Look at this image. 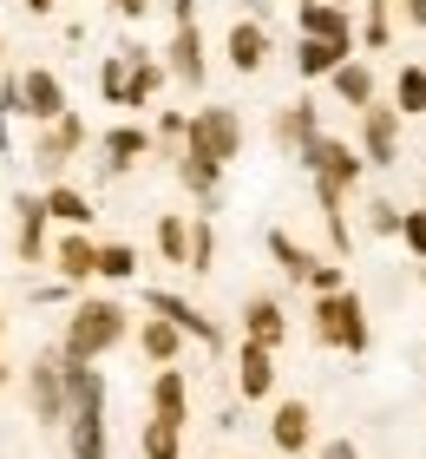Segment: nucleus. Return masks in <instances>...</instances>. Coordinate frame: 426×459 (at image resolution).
<instances>
[{
	"label": "nucleus",
	"instance_id": "nucleus-1",
	"mask_svg": "<svg viewBox=\"0 0 426 459\" xmlns=\"http://www.w3.org/2000/svg\"><path fill=\"white\" fill-rule=\"evenodd\" d=\"M132 342V308H125L118 296H79L66 328H59V361H105L112 348Z\"/></svg>",
	"mask_w": 426,
	"mask_h": 459
},
{
	"label": "nucleus",
	"instance_id": "nucleus-2",
	"mask_svg": "<svg viewBox=\"0 0 426 459\" xmlns=\"http://www.w3.org/2000/svg\"><path fill=\"white\" fill-rule=\"evenodd\" d=\"M309 335L322 348H335V354H354V361L374 348V316H368V302H361L354 282L341 289V296H315L309 302Z\"/></svg>",
	"mask_w": 426,
	"mask_h": 459
},
{
	"label": "nucleus",
	"instance_id": "nucleus-3",
	"mask_svg": "<svg viewBox=\"0 0 426 459\" xmlns=\"http://www.w3.org/2000/svg\"><path fill=\"white\" fill-rule=\"evenodd\" d=\"M85 144H92V125H85V112H66V118H53V125H39V132L27 138V152H20V158L33 164V178L66 184L73 158H85Z\"/></svg>",
	"mask_w": 426,
	"mask_h": 459
},
{
	"label": "nucleus",
	"instance_id": "nucleus-4",
	"mask_svg": "<svg viewBox=\"0 0 426 459\" xmlns=\"http://www.w3.org/2000/svg\"><path fill=\"white\" fill-rule=\"evenodd\" d=\"M295 158H302L309 184H328V191H341V197H348V191H361V178H368L361 152H354V144L341 138V132H322V138H309Z\"/></svg>",
	"mask_w": 426,
	"mask_h": 459
},
{
	"label": "nucleus",
	"instance_id": "nucleus-5",
	"mask_svg": "<svg viewBox=\"0 0 426 459\" xmlns=\"http://www.w3.org/2000/svg\"><path fill=\"white\" fill-rule=\"evenodd\" d=\"M184 144H190V152H204L217 171H230V164L243 158V112L237 106H197V112H190Z\"/></svg>",
	"mask_w": 426,
	"mask_h": 459
},
{
	"label": "nucleus",
	"instance_id": "nucleus-6",
	"mask_svg": "<svg viewBox=\"0 0 426 459\" xmlns=\"http://www.w3.org/2000/svg\"><path fill=\"white\" fill-rule=\"evenodd\" d=\"M13 86H20V112H13V118H27L33 132H39V125H53V118H66V112H73V99H66V79H59L53 66H20V73H13Z\"/></svg>",
	"mask_w": 426,
	"mask_h": 459
},
{
	"label": "nucleus",
	"instance_id": "nucleus-7",
	"mask_svg": "<svg viewBox=\"0 0 426 459\" xmlns=\"http://www.w3.org/2000/svg\"><path fill=\"white\" fill-rule=\"evenodd\" d=\"M361 125H354V152H361V164L368 171H394L400 164V112L394 106H368V112H354Z\"/></svg>",
	"mask_w": 426,
	"mask_h": 459
},
{
	"label": "nucleus",
	"instance_id": "nucleus-8",
	"mask_svg": "<svg viewBox=\"0 0 426 459\" xmlns=\"http://www.w3.org/2000/svg\"><path fill=\"white\" fill-rule=\"evenodd\" d=\"M92 144H99V171H105V178H125L132 164L158 158L152 125H144V118H125V125H112V132H92Z\"/></svg>",
	"mask_w": 426,
	"mask_h": 459
},
{
	"label": "nucleus",
	"instance_id": "nucleus-9",
	"mask_svg": "<svg viewBox=\"0 0 426 459\" xmlns=\"http://www.w3.org/2000/svg\"><path fill=\"white\" fill-rule=\"evenodd\" d=\"M144 316H158V322H170L184 342H197V348H223V328L204 316L197 302H184V296H170V289H144Z\"/></svg>",
	"mask_w": 426,
	"mask_h": 459
},
{
	"label": "nucleus",
	"instance_id": "nucleus-10",
	"mask_svg": "<svg viewBox=\"0 0 426 459\" xmlns=\"http://www.w3.org/2000/svg\"><path fill=\"white\" fill-rule=\"evenodd\" d=\"M223 59H230V73H237V79H256V73H269V59H275V39H269V27H263V20H230V27H223Z\"/></svg>",
	"mask_w": 426,
	"mask_h": 459
},
{
	"label": "nucleus",
	"instance_id": "nucleus-11",
	"mask_svg": "<svg viewBox=\"0 0 426 459\" xmlns=\"http://www.w3.org/2000/svg\"><path fill=\"white\" fill-rule=\"evenodd\" d=\"M27 413H33V427H47V433H59L66 427V387H59V354H47V361H33L27 374Z\"/></svg>",
	"mask_w": 426,
	"mask_h": 459
},
{
	"label": "nucleus",
	"instance_id": "nucleus-12",
	"mask_svg": "<svg viewBox=\"0 0 426 459\" xmlns=\"http://www.w3.org/2000/svg\"><path fill=\"white\" fill-rule=\"evenodd\" d=\"M158 66H164V79H178V86H190V92H204L210 86V59H204V27H178L158 47Z\"/></svg>",
	"mask_w": 426,
	"mask_h": 459
},
{
	"label": "nucleus",
	"instance_id": "nucleus-13",
	"mask_svg": "<svg viewBox=\"0 0 426 459\" xmlns=\"http://www.w3.org/2000/svg\"><path fill=\"white\" fill-rule=\"evenodd\" d=\"M47 263L59 289H92V269H99V237H85V230H59L47 243Z\"/></svg>",
	"mask_w": 426,
	"mask_h": 459
},
{
	"label": "nucleus",
	"instance_id": "nucleus-14",
	"mask_svg": "<svg viewBox=\"0 0 426 459\" xmlns=\"http://www.w3.org/2000/svg\"><path fill=\"white\" fill-rule=\"evenodd\" d=\"M269 446L283 459H309L315 453V407L309 401H275L269 407Z\"/></svg>",
	"mask_w": 426,
	"mask_h": 459
},
{
	"label": "nucleus",
	"instance_id": "nucleus-15",
	"mask_svg": "<svg viewBox=\"0 0 426 459\" xmlns=\"http://www.w3.org/2000/svg\"><path fill=\"white\" fill-rule=\"evenodd\" d=\"M66 459H112V433H105V401L66 407Z\"/></svg>",
	"mask_w": 426,
	"mask_h": 459
},
{
	"label": "nucleus",
	"instance_id": "nucleus-16",
	"mask_svg": "<svg viewBox=\"0 0 426 459\" xmlns=\"http://www.w3.org/2000/svg\"><path fill=\"white\" fill-rule=\"evenodd\" d=\"M144 407H152V420L164 427H190V374L184 368H152V387H144Z\"/></svg>",
	"mask_w": 426,
	"mask_h": 459
},
{
	"label": "nucleus",
	"instance_id": "nucleus-17",
	"mask_svg": "<svg viewBox=\"0 0 426 459\" xmlns=\"http://www.w3.org/2000/svg\"><path fill=\"white\" fill-rule=\"evenodd\" d=\"M47 211H39V197L33 191H13V263H27V269H39L47 263Z\"/></svg>",
	"mask_w": 426,
	"mask_h": 459
},
{
	"label": "nucleus",
	"instance_id": "nucleus-18",
	"mask_svg": "<svg viewBox=\"0 0 426 459\" xmlns=\"http://www.w3.org/2000/svg\"><path fill=\"white\" fill-rule=\"evenodd\" d=\"M328 92L341 99L348 112H368V106H380V73H374V59H341V66L328 73Z\"/></svg>",
	"mask_w": 426,
	"mask_h": 459
},
{
	"label": "nucleus",
	"instance_id": "nucleus-19",
	"mask_svg": "<svg viewBox=\"0 0 426 459\" xmlns=\"http://www.w3.org/2000/svg\"><path fill=\"white\" fill-rule=\"evenodd\" d=\"M125 59H132V73H125V112H158V92L170 86L164 66H158V53L125 47Z\"/></svg>",
	"mask_w": 426,
	"mask_h": 459
},
{
	"label": "nucleus",
	"instance_id": "nucleus-20",
	"mask_svg": "<svg viewBox=\"0 0 426 459\" xmlns=\"http://www.w3.org/2000/svg\"><path fill=\"white\" fill-rule=\"evenodd\" d=\"M39 211H47V223H59V230H85V237H92L99 204H92V191H79V184H47V191H39Z\"/></svg>",
	"mask_w": 426,
	"mask_h": 459
},
{
	"label": "nucleus",
	"instance_id": "nucleus-21",
	"mask_svg": "<svg viewBox=\"0 0 426 459\" xmlns=\"http://www.w3.org/2000/svg\"><path fill=\"white\" fill-rule=\"evenodd\" d=\"M243 342L275 354V348L289 342V308L275 302V296H249V302H243Z\"/></svg>",
	"mask_w": 426,
	"mask_h": 459
},
{
	"label": "nucleus",
	"instance_id": "nucleus-22",
	"mask_svg": "<svg viewBox=\"0 0 426 459\" xmlns=\"http://www.w3.org/2000/svg\"><path fill=\"white\" fill-rule=\"evenodd\" d=\"M269 138L283 144V152H302L309 138H322V106H315V99H289V106H275Z\"/></svg>",
	"mask_w": 426,
	"mask_h": 459
},
{
	"label": "nucleus",
	"instance_id": "nucleus-23",
	"mask_svg": "<svg viewBox=\"0 0 426 459\" xmlns=\"http://www.w3.org/2000/svg\"><path fill=\"white\" fill-rule=\"evenodd\" d=\"M132 348H138L152 368H178L184 354H190V342H184L170 322H158V316H138V322H132Z\"/></svg>",
	"mask_w": 426,
	"mask_h": 459
},
{
	"label": "nucleus",
	"instance_id": "nucleus-24",
	"mask_svg": "<svg viewBox=\"0 0 426 459\" xmlns=\"http://www.w3.org/2000/svg\"><path fill=\"white\" fill-rule=\"evenodd\" d=\"M295 39L354 47V13H348V7H322V0H309V7H295Z\"/></svg>",
	"mask_w": 426,
	"mask_h": 459
},
{
	"label": "nucleus",
	"instance_id": "nucleus-25",
	"mask_svg": "<svg viewBox=\"0 0 426 459\" xmlns=\"http://www.w3.org/2000/svg\"><path fill=\"white\" fill-rule=\"evenodd\" d=\"M237 394H243V407L275 401V354H269V348L237 342Z\"/></svg>",
	"mask_w": 426,
	"mask_h": 459
},
{
	"label": "nucleus",
	"instance_id": "nucleus-26",
	"mask_svg": "<svg viewBox=\"0 0 426 459\" xmlns=\"http://www.w3.org/2000/svg\"><path fill=\"white\" fill-rule=\"evenodd\" d=\"M354 53L368 59V53H394V7L387 0H361V13H354Z\"/></svg>",
	"mask_w": 426,
	"mask_h": 459
},
{
	"label": "nucleus",
	"instance_id": "nucleus-27",
	"mask_svg": "<svg viewBox=\"0 0 426 459\" xmlns=\"http://www.w3.org/2000/svg\"><path fill=\"white\" fill-rule=\"evenodd\" d=\"M152 243H158V263L164 269H184L190 263V211H158Z\"/></svg>",
	"mask_w": 426,
	"mask_h": 459
},
{
	"label": "nucleus",
	"instance_id": "nucleus-28",
	"mask_svg": "<svg viewBox=\"0 0 426 459\" xmlns=\"http://www.w3.org/2000/svg\"><path fill=\"white\" fill-rule=\"evenodd\" d=\"M178 184H184V191L197 197V204H217V191H223V171H217V164H210L204 152L178 144Z\"/></svg>",
	"mask_w": 426,
	"mask_h": 459
},
{
	"label": "nucleus",
	"instance_id": "nucleus-29",
	"mask_svg": "<svg viewBox=\"0 0 426 459\" xmlns=\"http://www.w3.org/2000/svg\"><path fill=\"white\" fill-rule=\"evenodd\" d=\"M263 249L275 256V269H283V276H289L295 289L309 282V269H315V249H309V243H295L289 230H269V237H263Z\"/></svg>",
	"mask_w": 426,
	"mask_h": 459
},
{
	"label": "nucleus",
	"instance_id": "nucleus-30",
	"mask_svg": "<svg viewBox=\"0 0 426 459\" xmlns=\"http://www.w3.org/2000/svg\"><path fill=\"white\" fill-rule=\"evenodd\" d=\"M341 59H354V47H328V39H295V79H328Z\"/></svg>",
	"mask_w": 426,
	"mask_h": 459
},
{
	"label": "nucleus",
	"instance_id": "nucleus-31",
	"mask_svg": "<svg viewBox=\"0 0 426 459\" xmlns=\"http://www.w3.org/2000/svg\"><path fill=\"white\" fill-rule=\"evenodd\" d=\"M394 112L400 118L426 112V66H420V59H400V66H394Z\"/></svg>",
	"mask_w": 426,
	"mask_h": 459
},
{
	"label": "nucleus",
	"instance_id": "nucleus-32",
	"mask_svg": "<svg viewBox=\"0 0 426 459\" xmlns=\"http://www.w3.org/2000/svg\"><path fill=\"white\" fill-rule=\"evenodd\" d=\"M92 282H138V243H99Z\"/></svg>",
	"mask_w": 426,
	"mask_h": 459
},
{
	"label": "nucleus",
	"instance_id": "nucleus-33",
	"mask_svg": "<svg viewBox=\"0 0 426 459\" xmlns=\"http://www.w3.org/2000/svg\"><path fill=\"white\" fill-rule=\"evenodd\" d=\"M190 276H210V269H217V223H210L204 211L197 217H190Z\"/></svg>",
	"mask_w": 426,
	"mask_h": 459
},
{
	"label": "nucleus",
	"instance_id": "nucleus-34",
	"mask_svg": "<svg viewBox=\"0 0 426 459\" xmlns=\"http://www.w3.org/2000/svg\"><path fill=\"white\" fill-rule=\"evenodd\" d=\"M138 459H184V433L164 427V420H144L138 427Z\"/></svg>",
	"mask_w": 426,
	"mask_h": 459
},
{
	"label": "nucleus",
	"instance_id": "nucleus-35",
	"mask_svg": "<svg viewBox=\"0 0 426 459\" xmlns=\"http://www.w3.org/2000/svg\"><path fill=\"white\" fill-rule=\"evenodd\" d=\"M184 132H190V112H184V106H158V125H152V144H158V152L178 158Z\"/></svg>",
	"mask_w": 426,
	"mask_h": 459
},
{
	"label": "nucleus",
	"instance_id": "nucleus-36",
	"mask_svg": "<svg viewBox=\"0 0 426 459\" xmlns=\"http://www.w3.org/2000/svg\"><path fill=\"white\" fill-rule=\"evenodd\" d=\"M125 73H132V59H125V47L99 59V99H105V106H125Z\"/></svg>",
	"mask_w": 426,
	"mask_h": 459
},
{
	"label": "nucleus",
	"instance_id": "nucleus-37",
	"mask_svg": "<svg viewBox=\"0 0 426 459\" xmlns=\"http://www.w3.org/2000/svg\"><path fill=\"white\" fill-rule=\"evenodd\" d=\"M309 296H341L348 289V263H335V256H315V269H309Z\"/></svg>",
	"mask_w": 426,
	"mask_h": 459
},
{
	"label": "nucleus",
	"instance_id": "nucleus-38",
	"mask_svg": "<svg viewBox=\"0 0 426 459\" xmlns=\"http://www.w3.org/2000/svg\"><path fill=\"white\" fill-rule=\"evenodd\" d=\"M400 249H407L413 263H426V204H413V211H400Z\"/></svg>",
	"mask_w": 426,
	"mask_h": 459
},
{
	"label": "nucleus",
	"instance_id": "nucleus-39",
	"mask_svg": "<svg viewBox=\"0 0 426 459\" xmlns=\"http://www.w3.org/2000/svg\"><path fill=\"white\" fill-rule=\"evenodd\" d=\"M368 230H374V237H394V230H400V204L394 197H374L368 204Z\"/></svg>",
	"mask_w": 426,
	"mask_h": 459
},
{
	"label": "nucleus",
	"instance_id": "nucleus-40",
	"mask_svg": "<svg viewBox=\"0 0 426 459\" xmlns=\"http://www.w3.org/2000/svg\"><path fill=\"white\" fill-rule=\"evenodd\" d=\"M309 459H361V446L348 440V433H335V440H315V453Z\"/></svg>",
	"mask_w": 426,
	"mask_h": 459
},
{
	"label": "nucleus",
	"instance_id": "nucleus-41",
	"mask_svg": "<svg viewBox=\"0 0 426 459\" xmlns=\"http://www.w3.org/2000/svg\"><path fill=\"white\" fill-rule=\"evenodd\" d=\"M387 7L400 13V27H413V33H426V0H387Z\"/></svg>",
	"mask_w": 426,
	"mask_h": 459
},
{
	"label": "nucleus",
	"instance_id": "nucleus-42",
	"mask_svg": "<svg viewBox=\"0 0 426 459\" xmlns=\"http://www.w3.org/2000/svg\"><path fill=\"white\" fill-rule=\"evenodd\" d=\"M178 27H197V0H170V33Z\"/></svg>",
	"mask_w": 426,
	"mask_h": 459
},
{
	"label": "nucleus",
	"instance_id": "nucleus-43",
	"mask_svg": "<svg viewBox=\"0 0 426 459\" xmlns=\"http://www.w3.org/2000/svg\"><path fill=\"white\" fill-rule=\"evenodd\" d=\"M112 13L118 20H144V13H152V0H112Z\"/></svg>",
	"mask_w": 426,
	"mask_h": 459
},
{
	"label": "nucleus",
	"instance_id": "nucleus-44",
	"mask_svg": "<svg viewBox=\"0 0 426 459\" xmlns=\"http://www.w3.org/2000/svg\"><path fill=\"white\" fill-rule=\"evenodd\" d=\"M20 7H27L33 20H53V13H59V0H20Z\"/></svg>",
	"mask_w": 426,
	"mask_h": 459
},
{
	"label": "nucleus",
	"instance_id": "nucleus-45",
	"mask_svg": "<svg viewBox=\"0 0 426 459\" xmlns=\"http://www.w3.org/2000/svg\"><path fill=\"white\" fill-rule=\"evenodd\" d=\"M0 158H13V138H7V118H0Z\"/></svg>",
	"mask_w": 426,
	"mask_h": 459
},
{
	"label": "nucleus",
	"instance_id": "nucleus-46",
	"mask_svg": "<svg viewBox=\"0 0 426 459\" xmlns=\"http://www.w3.org/2000/svg\"><path fill=\"white\" fill-rule=\"evenodd\" d=\"M0 387H13V361H7V354H0Z\"/></svg>",
	"mask_w": 426,
	"mask_h": 459
},
{
	"label": "nucleus",
	"instance_id": "nucleus-47",
	"mask_svg": "<svg viewBox=\"0 0 426 459\" xmlns=\"http://www.w3.org/2000/svg\"><path fill=\"white\" fill-rule=\"evenodd\" d=\"M0 73H7V27H0Z\"/></svg>",
	"mask_w": 426,
	"mask_h": 459
},
{
	"label": "nucleus",
	"instance_id": "nucleus-48",
	"mask_svg": "<svg viewBox=\"0 0 426 459\" xmlns=\"http://www.w3.org/2000/svg\"><path fill=\"white\" fill-rule=\"evenodd\" d=\"M322 7H348V13H354V0H322Z\"/></svg>",
	"mask_w": 426,
	"mask_h": 459
},
{
	"label": "nucleus",
	"instance_id": "nucleus-49",
	"mask_svg": "<svg viewBox=\"0 0 426 459\" xmlns=\"http://www.w3.org/2000/svg\"><path fill=\"white\" fill-rule=\"evenodd\" d=\"M0 335H7V308H0Z\"/></svg>",
	"mask_w": 426,
	"mask_h": 459
},
{
	"label": "nucleus",
	"instance_id": "nucleus-50",
	"mask_svg": "<svg viewBox=\"0 0 426 459\" xmlns=\"http://www.w3.org/2000/svg\"><path fill=\"white\" fill-rule=\"evenodd\" d=\"M420 289H426V263H420Z\"/></svg>",
	"mask_w": 426,
	"mask_h": 459
}]
</instances>
